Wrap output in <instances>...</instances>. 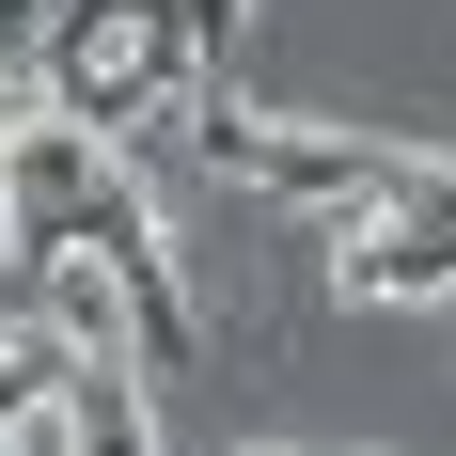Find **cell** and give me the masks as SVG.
<instances>
[{
    "label": "cell",
    "mask_w": 456,
    "mask_h": 456,
    "mask_svg": "<svg viewBox=\"0 0 456 456\" xmlns=\"http://www.w3.org/2000/svg\"><path fill=\"white\" fill-rule=\"evenodd\" d=\"M0 456H94V410L63 394V378H32V394L0 410Z\"/></svg>",
    "instance_id": "6da1fadb"
}]
</instances>
